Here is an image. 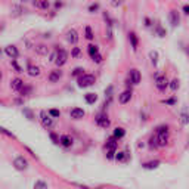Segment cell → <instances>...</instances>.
Returning <instances> with one entry per match:
<instances>
[{"mask_svg": "<svg viewBox=\"0 0 189 189\" xmlns=\"http://www.w3.org/2000/svg\"><path fill=\"white\" fill-rule=\"evenodd\" d=\"M95 81H96L95 75H92V74H83V75H80V77L77 78V86L80 89H86V87L93 86Z\"/></svg>", "mask_w": 189, "mask_h": 189, "instance_id": "6da1fadb", "label": "cell"}, {"mask_svg": "<svg viewBox=\"0 0 189 189\" xmlns=\"http://www.w3.org/2000/svg\"><path fill=\"white\" fill-rule=\"evenodd\" d=\"M157 139H158V145L165 146L169 142V127L167 126H160L157 129Z\"/></svg>", "mask_w": 189, "mask_h": 189, "instance_id": "7a4b0ae2", "label": "cell"}, {"mask_svg": "<svg viewBox=\"0 0 189 189\" xmlns=\"http://www.w3.org/2000/svg\"><path fill=\"white\" fill-rule=\"evenodd\" d=\"M40 123H42V126L46 129V130H50L52 127H53V117L49 114V111H42L40 112Z\"/></svg>", "mask_w": 189, "mask_h": 189, "instance_id": "3957f363", "label": "cell"}, {"mask_svg": "<svg viewBox=\"0 0 189 189\" xmlns=\"http://www.w3.org/2000/svg\"><path fill=\"white\" fill-rule=\"evenodd\" d=\"M95 121H96V124L99 127H102V129H108V127L111 126V120L108 118V115L103 111L97 114L96 118H95Z\"/></svg>", "mask_w": 189, "mask_h": 189, "instance_id": "277c9868", "label": "cell"}, {"mask_svg": "<svg viewBox=\"0 0 189 189\" xmlns=\"http://www.w3.org/2000/svg\"><path fill=\"white\" fill-rule=\"evenodd\" d=\"M169 80H167V77L165 75H157L155 78V86L157 89L160 90V92H165V89L169 87Z\"/></svg>", "mask_w": 189, "mask_h": 189, "instance_id": "5b68a950", "label": "cell"}, {"mask_svg": "<svg viewBox=\"0 0 189 189\" xmlns=\"http://www.w3.org/2000/svg\"><path fill=\"white\" fill-rule=\"evenodd\" d=\"M14 167L18 171H24V170H27V167H28V161L25 160L24 157H16L14 160Z\"/></svg>", "mask_w": 189, "mask_h": 189, "instance_id": "8992f818", "label": "cell"}, {"mask_svg": "<svg viewBox=\"0 0 189 189\" xmlns=\"http://www.w3.org/2000/svg\"><path fill=\"white\" fill-rule=\"evenodd\" d=\"M68 61V53L67 50H64V49H58V58H56V65L58 67H64Z\"/></svg>", "mask_w": 189, "mask_h": 189, "instance_id": "52a82bcc", "label": "cell"}, {"mask_svg": "<svg viewBox=\"0 0 189 189\" xmlns=\"http://www.w3.org/2000/svg\"><path fill=\"white\" fill-rule=\"evenodd\" d=\"M65 39H67V42L69 44H77V42H78V33L75 31L74 28H71V30H68L67 31V36H65Z\"/></svg>", "mask_w": 189, "mask_h": 189, "instance_id": "ba28073f", "label": "cell"}, {"mask_svg": "<svg viewBox=\"0 0 189 189\" xmlns=\"http://www.w3.org/2000/svg\"><path fill=\"white\" fill-rule=\"evenodd\" d=\"M5 53L8 55L10 59H16L18 56H19V52H18L16 46H14V44H9V46H6V47H5Z\"/></svg>", "mask_w": 189, "mask_h": 189, "instance_id": "9c48e42d", "label": "cell"}, {"mask_svg": "<svg viewBox=\"0 0 189 189\" xmlns=\"http://www.w3.org/2000/svg\"><path fill=\"white\" fill-rule=\"evenodd\" d=\"M129 78L131 80V84H139L141 83V73H139V69H136V68H131L130 73H129Z\"/></svg>", "mask_w": 189, "mask_h": 189, "instance_id": "30bf717a", "label": "cell"}, {"mask_svg": "<svg viewBox=\"0 0 189 189\" xmlns=\"http://www.w3.org/2000/svg\"><path fill=\"white\" fill-rule=\"evenodd\" d=\"M84 109H81V108H73L71 111H69V117L73 118V120H81L83 117H84Z\"/></svg>", "mask_w": 189, "mask_h": 189, "instance_id": "8fae6325", "label": "cell"}, {"mask_svg": "<svg viewBox=\"0 0 189 189\" xmlns=\"http://www.w3.org/2000/svg\"><path fill=\"white\" fill-rule=\"evenodd\" d=\"M131 95H133V93H131V90H129V89H127V90H124V92H123L121 95L118 96V102H120L121 105H126L127 102H130Z\"/></svg>", "mask_w": 189, "mask_h": 189, "instance_id": "7c38bea8", "label": "cell"}, {"mask_svg": "<svg viewBox=\"0 0 189 189\" xmlns=\"http://www.w3.org/2000/svg\"><path fill=\"white\" fill-rule=\"evenodd\" d=\"M62 75H64V73L61 71V69H53L52 73L49 74V81H50V83H56V81H59V80L62 78Z\"/></svg>", "mask_w": 189, "mask_h": 189, "instance_id": "4fadbf2b", "label": "cell"}, {"mask_svg": "<svg viewBox=\"0 0 189 189\" xmlns=\"http://www.w3.org/2000/svg\"><path fill=\"white\" fill-rule=\"evenodd\" d=\"M22 87H24V81H22L21 78H14V80L10 81V89L15 90V92H21Z\"/></svg>", "mask_w": 189, "mask_h": 189, "instance_id": "5bb4252c", "label": "cell"}, {"mask_svg": "<svg viewBox=\"0 0 189 189\" xmlns=\"http://www.w3.org/2000/svg\"><path fill=\"white\" fill-rule=\"evenodd\" d=\"M117 141H118V139H117L115 136L109 137V139L107 141V143H105V149L107 151H117V145H118Z\"/></svg>", "mask_w": 189, "mask_h": 189, "instance_id": "9a60e30c", "label": "cell"}, {"mask_svg": "<svg viewBox=\"0 0 189 189\" xmlns=\"http://www.w3.org/2000/svg\"><path fill=\"white\" fill-rule=\"evenodd\" d=\"M161 164V161L160 160H152V161H148V163H145V164H142V167L145 170H155L158 169Z\"/></svg>", "mask_w": 189, "mask_h": 189, "instance_id": "2e32d148", "label": "cell"}, {"mask_svg": "<svg viewBox=\"0 0 189 189\" xmlns=\"http://www.w3.org/2000/svg\"><path fill=\"white\" fill-rule=\"evenodd\" d=\"M73 137L69 135H62L61 136V145L64 146V148H71L73 146Z\"/></svg>", "mask_w": 189, "mask_h": 189, "instance_id": "e0dca14e", "label": "cell"}, {"mask_svg": "<svg viewBox=\"0 0 189 189\" xmlns=\"http://www.w3.org/2000/svg\"><path fill=\"white\" fill-rule=\"evenodd\" d=\"M169 18H170V24L173 25V27H177L180 22V18H179V14H177V10H171L169 15Z\"/></svg>", "mask_w": 189, "mask_h": 189, "instance_id": "ac0fdd59", "label": "cell"}, {"mask_svg": "<svg viewBox=\"0 0 189 189\" xmlns=\"http://www.w3.org/2000/svg\"><path fill=\"white\" fill-rule=\"evenodd\" d=\"M27 73H28L30 77H39L40 75V67H37V65H28Z\"/></svg>", "mask_w": 189, "mask_h": 189, "instance_id": "d6986e66", "label": "cell"}, {"mask_svg": "<svg viewBox=\"0 0 189 189\" xmlns=\"http://www.w3.org/2000/svg\"><path fill=\"white\" fill-rule=\"evenodd\" d=\"M33 5L36 6V8H39V9L47 10V9H49V6H50V3H49L47 0H34Z\"/></svg>", "mask_w": 189, "mask_h": 189, "instance_id": "ffe728a7", "label": "cell"}, {"mask_svg": "<svg viewBox=\"0 0 189 189\" xmlns=\"http://www.w3.org/2000/svg\"><path fill=\"white\" fill-rule=\"evenodd\" d=\"M129 40L131 43V49L133 50H137V44H139V40H137V36L135 33H130L129 34Z\"/></svg>", "mask_w": 189, "mask_h": 189, "instance_id": "44dd1931", "label": "cell"}, {"mask_svg": "<svg viewBox=\"0 0 189 189\" xmlns=\"http://www.w3.org/2000/svg\"><path fill=\"white\" fill-rule=\"evenodd\" d=\"M84 101L87 102L89 105H92L97 101V95L96 93H87V95H84Z\"/></svg>", "mask_w": 189, "mask_h": 189, "instance_id": "7402d4cb", "label": "cell"}, {"mask_svg": "<svg viewBox=\"0 0 189 189\" xmlns=\"http://www.w3.org/2000/svg\"><path fill=\"white\" fill-rule=\"evenodd\" d=\"M148 146H149L151 149H155V148H158V139H157V135L155 136H151L149 141H148Z\"/></svg>", "mask_w": 189, "mask_h": 189, "instance_id": "603a6c76", "label": "cell"}, {"mask_svg": "<svg viewBox=\"0 0 189 189\" xmlns=\"http://www.w3.org/2000/svg\"><path fill=\"white\" fill-rule=\"evenodd\" d=\"M36 53H39V55H47L49 53V49L44 46V44H39V46H36Z\"/></svg>", "mask_w": 189, "mask_h": 189, "instance_id": "cb8c5ba5", "label": "cell"}, {"mask_svg": "<svg viewBox=\"0 0 189 189\" xmlns=\"http://www.w3.org/2000/svg\"><path fill=\"white\" fill-rule=\"evenodd\" d=\"M180 124L182 126H188L189 124V114L186 111H183L180 114Z\"/></svg>", "mask_w": 189, "mask_h": 189, "instance_id": "d4e9b609", "label": "cell"}, {"mask_svg": "<svg viewBox=\"0 0 189 189\" xmlns=\"http://www.w3.org/2000/svg\"><path fill=\"white\" fill-rule=\"evenodd\" d=\"M84 37L87 40H93V37H95V34H93V30L90 25H87L86 28H84Z\"/></svg>", "mask_w": 189, "mask_h": 189, "instance_id": "484cf974", "label": "cell"}, {"mask_svg": "<svg viewBox=\"0 0 189 189\" xmlns=\"http://www.w3.org/2000/svg\"><path fill=\"white\" fill-rule=\"evenodd\" d=\"M149 59H151V62H152V65L155 67L157 64H158V52L151 50V52H149Z\"/></svg>", "mask_w": 189, "mask_h": 189, "instance_id": "4316f807", "label": "cell"}, {"mask_svg": "<svg viewBox=\"0 0 189 189\" xmlns=\"http://www.w3.org/2000/svg\"><path fill=\"white\" fill-rule=\"evenodd\" d=\"M87 53L90 55V56L99 53V47H97L96 44H89V46H87Z\"/></svg>", "mask_w": 189, "mask_h": 189, "instance_id": "83f0119b", "label": "cell"}, {"mask_svg": "<svg viewBox=\"0 0 189 189\" xmlns=\"http://www.w3.org/2000/svg\"><path fill=\"white\" fill-rule=\"evenodd\" d=\"M124 135H126V130H124L123 127H117L115 130H114V135H112V136H115L117 139H121Z\"/></svg>", "mask_w": 189, "mask_h": 189, "instance_id": "f1b7e54d", "label": "cell"}, {"mask_svg": "<svg viewBox=\"0 0 189 189\" xmlns=\"http://www.w3.org/2000/svg\"><path fill=\"white\" fill-rule=\"evenodd\" d=\"M83 74H84V68L77 67V68H74V71L71 73V75H73L74 78H78L80 75H83Z\"/></svg>", "mask_w": 189, "mask_h": 189, "instance_id": "f546056e", "label": "cell"}, {"mask_svg": "<svg viewBox=\"0 0 189 189\" xmlns=\"http://www.w3.org/2000/svg\"><path fill=\"white\" fill-rule=\"evenodd\" d=\"M161 103L169 105V107H173V105L177 103V99H176V96H173V97H170V99H164V101H161Z\"/></svg>", "mask_w": 189, "mask_h": 189, "instance_id": "4dcf8cb0", "label": "cell"}, {"mask_svg": "<svg viewBox=\"0 0 189 189\" xmlns=\"http://www.w3.org/2000/svg\"><path fill=\"white\" fill-rule=\"evenodd\" d=\"M49 136H50V139H52V142H53L55 145H61V137H59L56 133L50 131V133H49Z\"/></svg>", "mask_w": 189, "mask_h": 189, "instance_id": "1f68e13d", "label": "cell"}, {"mask_svg": "<svg viewBox=\"0 0 189 189\" xmlns=\"http://www.w3.org/2000/svg\"><path fill=\"white\" fill-rule=\"evenodd\" d=\"M169 87L171 89L173 92H176V90L179 89V80H177V78H175V80H171V81H170V84H169Z\"/></svg>", "mask_w": 189, "mask_h": 189, "instance_id": "d6a6232c", "label": "cell"}, {"mask_svg": "<svg viewBox=\"0 0 189 189\" xmlns=\"http://www.w3.org/2000/svg\"><path fill=\"white\" fill-rule=\"evenodd\" d=\"M34 189H47V183L46 182H42V180H37L34 183Z\"/></svg>", "mask_w": 189, "mask_h": 189, "instance_id": "836d02e7", "label": "cell"}, {"mask_svg": "<svg viewBox=\"0 0 189 189\" xmlns=\"http://www.w3.org/2000/svg\"><path fill=\"white\" fill-rule=\"evenodd\" d=\"M71 56H73V58H80V56H81V49L80 47H73V50H71Z\"/></svg>", "mask_w": 189, "mask_h": 189, "instance_id": "e575fe53", "label": "cell"}, {"mask_svg": "<svg viewBox=\"0 0 189 189\" xmlns=\"http://www.w3.org/2000/svg\"><path fill=\"white\" fill-rule=\"evenodd\" d=\"M31 90H33V89L30 87V86H25V84H24V87L21 89V96H27V95H30Z\"/></svg>", "mask_w": 189, "mask_h": 189, "instance_id": "d590c367", "label": "cell"}, {"mask_svg": "<svg viewBox=\"0 0 189 189\" xmlns=\"http://www.w3.org/2000/svg\"><path fill=\"white\" fill-rule=\"evenodd\" d=\"M22 112H24V115L28 118V120H34V115H33V112H31V109H28V108H24L22 109Z\"/></svg>", "mask_w": 189, "mask_h": 189, "instance_id": "8d00e7d4", "label": "cell"}, {"mask_svg": "<svg viewBox=\"0 0 189 189\" xmlns=\"http://www.w3.org/2000/svg\"><path fill=\"white\" fill-rule=\"evenodd\" d=\"M49 62H56V58H58V49H56V50H53V52H52V53H50V56H49Z\"/></svg>", "mask_w": 189, "mask_h": 189, "instance_id": "74e56055", "label": "cell"}, {"mask_svg": "<svg viewBox=\"0 0 189 189\" xmlns=\"http://www.w3.org/2000/svg\"><path fill=\"white\" fill-rule=\"evenodd\" d=\"M10 64H12V67L15 68V71H16V73H24V71H22V68H21L19 65L16 64V61H15V59H12V61H10Z\"/></svg>", "mask_w": 189, "mask_h": 189, "instance_id": "f35d334b", "label": "cell"}, {"mask_svg": "<svg viewBox=\"0 0 189 189\" xmlns=\"http://www.w3.org/2000/svg\"><path fill=\"white\" fill-rule=\"evenodd\" d=\"M90 58H92L93 62H96V64H101V62H102V55H101V53L93 55V56H90Z\"/></svg>", "mask_w": 189, "mask_h": 189, "instance_id": "ab89813d", "label": "cell"}, {"mask_svg": "<svg viewBox=\"0 0 189 189\" xmlns=\"http://www.w3.org/2000/svg\"><path fill=\"white\" fill-rule=\"evenodd\" d=\"M49 114L53 117V118H58V117H61V111H59V109H49Z\"/></svg>", "mask_w": 189, "mask_h": 189, "instance_id": "60d3db41", "label": "cell"}, {"mask_svg": "<svg viewBox=\"0 0 189 189\" xmlns=\"http://www.w3.org/2000/svg\"><path fill=\"white\" fill-rule=\"evenodd\" d=\"M124 3V0H111V6L112 8H118Z\"/></svg>", "mask_w": 189, "mask_h": 189, "instance_id": "b9f144b4", "label": "cell"}, {"mask_svg": "<svg viewBox=\"0 0 189 189\" xmlns=\"http://www.w3.org/2000/svg\"><path fill=\"white\" fill-rule=\"evenodd\" d=\"M157 33H158L160 37H165V30L161 28V25H157Z\"/></svg>", "mask_w": 189, "mask_h": 189, "instance_id": "7bdbcfd3", "label": "cell"}, {"mask_svg": "<svg viewBox=\"0 0 189 189\" xmlns=\"http://www.w3.org/2000/svg\"><path fill=\"white\" fill-rule=\"evenodd\" d=\"M97 9H99V5H97V3H93V5L89 6V12H92V14H95Z\"/></svg>", "mask_w": 189, "mask_h": 189, "instance_id": "ee69618b", "label": "cell"}, {"mask_svg": "<svg viewBox=\"0 0 189 189\" xmlns=\"http://www.w3.org/2000/svg\"><path fill=\"white\" fill-rule=\"evenodd\" d=\"M115 151H107V158L108 160H114L115 158Z\"/></svg>", "mask_w": 189, "mask_h": 189, "instance_id": "f6af8a7d", "label": "cell"}, {"mask_svg": "<svg viewBox=\"0 0 189 189\" xmlns=\"http://www.w3.org/2000/svg\"><path fill=\"white\" fill-rule=\"evenodd\" d=\"M105 96H108V97H112V86H109V87L105 90Z\"/></svg>", "mask_w": 189, "mask_h": 189, "instance_id": "bcb514c9", "label": "cell"}, {"mask_svg": "<svg viewBox=\"0 0 189 189\" xmlns=\"http://www.w3.org/2000/svg\"><path fill=\"white\" fill-rule=\"evenodd\" d=\"M2 133H3V135H6V136H9V137H14V135H12V133H9L6 129H2Z\"/></svg>", "mask_w": 189, "mask_h": 189, "instance_id": "7dc6e473", "label": "cell"}, {"mask_svg": "<svg viewBox=\"0 0 189 189\" xmlns=\"http://www.w3.org/2000/svg\"><path fill=\"white\" fill-rule=\"evenodd\" d=\"M183 14L185 15H189V5H185L183 6Z\"/></svg>", "mask_w": 189, "mask_h": 189, "instance_id": "c3c4849f", "label": "cell"}, {"mask_svg": "<svg viewBox=\"0 0 189 189\" xmlns=\"http://www.w3.org/2000/svg\"><path fill=\"white\" fill-rule=\"evenodd\" d=\"M145 25L146 27H151V19L149 18H145Z\"/></svg>", "mask_w": 189, "mask_h": 189, "instance_id": "681fc988", "label": "cell"}, {"mask_svg": "<svg viewBox=\"0 0 189 189\" xmlns=\"http://www.w3.org/2000/svg\"><path fill=\"white\" fill-rule=\"evenodd\" d=\"M55 8H56V9L62 8V3H61V2H56V3H55Z\"/></svg>", "mask_w": 189, "mask_h": 189, "instance_id": "f907efd6", "label": "cell"}, {"mask_svg": "<svg viewBox=\"0 0 189 189\" xmlns=\"http://www.w3.org/2000/svg\"><path fill=\"white\" fill-rule=\"evenodd\" d=\"M186 52H188V55H189V46H188V49H186Z\"/></svg>", "mask_w": 189, "mask_h": 189, "instance_id": "816d5d0a", "label": "cell"}]
</instances>
